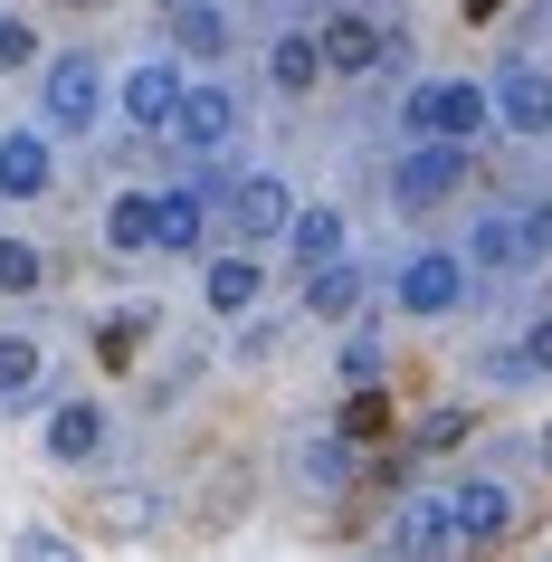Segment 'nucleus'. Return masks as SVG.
Here are the masks:
<instances>
[{
  "label": "nucleus",
  "instance_id": "c756f323",
  "mask_svg": "<svg viewBox=\"0 0 552 562\" xmlns=\"http://www.w3.org/2000/svg\"><path fill=\"white\" fill-rule=\"evenodd\" d=\"M543 458H552V439H543Z\"/></svg>",
  "mask_w": 552,
  "mask_h": 562
},
{
  "label": "nucleus",
  "instance_id": "423d86ee",
  "mask_svg": "<svg viewBox=\"0 0 552 562\" xmlns=\"http://www.w3.org/2000/svg\"><path fill=\"white\" fill-rule=\"evenodd\" d=\"M315 48H324V67H334V77H372V67L391 58L401 38L381 30L372 10H334V20H324V30H315Z\"/></svg>",
  "mask_w": 552,
  "mask_h": 562
},
{
  "label": "nucleus",
  "instance_id": "9b49d317",
  "mask_svg": "<svg viewBox=\"0 0 552 562\" xmlns=\"http://www.w3.org/2000/svg\"><path fill=\"white\" fill-rule=\"evenodd\" d=\"M381 562H448V505L438 496H401L391 533H381Z\"/></svg>",
  "mask_w": 552,
  "mask_h": 562
},
{
  "label": "nucleus",
  "instance_id": "f03ea898",
  "mask_svg": "<svg viewBox=\"0 0 552 562\" xmlns=\"http://www.w3.org/2000/svg\"><path fill=\"white\" fill-rule=\"evenodd\" d=\"M38 105H48V124H58V134H95V115L115 105V87H105L95 48H67V58H48V87H38Z\"/></svg>",
  "mask_w": 552,
  "mask_h": 562
},
{
  "label": "nucleus",
  "instance_id": "412c9836",
  "mask_svg": "<svg viewBox=\"0 0 552 562\" xmlns=\"http://www.w3.org/2000/svg\"><path fill=\"white\" fill-rule=\"evenodd\" d=\"M105 248H115V258H144L153 248V201L144 191H124V201L105 210Z\"/></svg>",
  "mask_w": 552,
  "mask_h": 562
},
{
  "label": "nucleus",
  "instance_id": "b1692460",
  "mask_svg": "<svg viewBox=\"0 0 552 562\" xmlns=\"http://www.w3.org/2000/svg\"><path fill=\"white\" fill-rule=\"evenodd\" d=\"M30 382H38V344L30 334H0V401H20Z\"/></svg>",
  "mask_w": 552,
  "mask_h": 562
},
{
  "label": "nucleus",
  "instance_id": "c85d7f7f",
  "mask_svg": "<svg viewBox=\"0 0 552 562\" xmlns=\"http://www.w3.org/2000/svg\"><path fill=\"white\" fill-rule=\"evenodd\" d=\"M476 372H486V382H523V372H533V362H523L515 344H505V353H486V362H476Z\"/></svg>",
  "mask_w": 552,
  "mask_h": 562
},
{
  "label": "nucleus",
  "instance_id": "dca6fc26",
  "mask_svg": "<svg viewBox=\"0 0 552 562\" xmlns=\"http://www.w3.org/2000/svg\"><path fill=\"white\" fill-rule=\"evenodd\" d=\"M315 77H324L315 30H277V48H267V87H277V95H305Z\"/></svg>",
  "mask_w": 552,
  "mask_h": 562
},
{
  "label": "nucleus",
  "instance_id": "6ab92c4d",
  "mask_svg": "<svg viewBox=\"0 0 552 562\" xmlns=\"http://www.w3.org/2000/svg\"><path fill=\"white\" fill-rule=\"evenodd\" d=\"M172 48L181 58H219V48H229V20H219L210 0H181L172 10Z\"/></svg>",
  "mask_w": 552,
  "mask_h": 562
},
{
  "label": "nucleus",
  "instance_id": "f257e3e1",
  "mask_svg": "<svg viewBox=\"0 0 552 562\" xmlns=\"http://www.w3.org/2000/svg\"><path fill=\"white\" fill-rule=\"evenodd\" d=\"M409 134L419 144H476L486 134V87H466V77H429V87H409Z\"/></svg>",
  "mask_w": 552,
  "mask_h": 562
},
{
  "label": "nucleus",
  "instance_id": "cd10ccee",
  "mask_svg": "<svg viewBox=\"0 0 552 562\" xmlns=\"http://www.w3.org/2000/svg\"><path fill=\"white\" fill-rule=\"evenodd\" d=\"M523 362H533V372H552V315H533V325H523V344H515Z\"/></svg>",
  "mask_w": 552,
  "mask_h": 562
},
{
  "label": "nucleus",
  "instance_id": "4468645a",
  "mask_svg": "<svg viewBox=\"0 0 552 562\" xmlns=\"http://www.w3.org/2000/svg\"><path fill=\"white\" fill-rule=\"evenodd\" d=\"M458 258H476L486 277H523V267H533V258H523V220H515V210H486V220L466 229Z\"/></svg>",
  "mask_w": 552,
  "mask_h": 562
},
{
  "label": "nucleus",
  "instance_id": "7ed1b4c3",
  "mask_svg": "<svg viewBox=\"0 0 552 562\" xmlns=\"http://www.w3.org/2000/svg\"><path fill=\"white\" fill-rule=\"evenodd\" d=\"M486 115L505 124V134H523V144H543V134H552V77H543L533 58L495 67V87H486Z\"/></svg>",
  "mask_w": 552,
  "mask_h": 562
},
{
  "label": "nucleus",
  "instance_id": "39448f33",
  "mask_svg": "<svg viewBox=\"0 0 552 562\" xmlns=\"http://www.w3.org/2000/svg\"><path fill=\"white\" fill-rule=\"evenodd\" d=\"M458 181H466V144H409L401 172H391V201L401 210H438Z\"/></svg>",
  "mask_w": 552,
  "mask_h": 562
},
{
  "label": "nucleus",
  "instance_id": "6e6552de",
  "mask_svg": "<svg viewBox=\"0 0 552 562\" xmlns=\"http://www.w3.org/2000/svg\"><path fill=\"white\" fill-rule=\"evenodd\" d=\"M172 144H181V153H229V144H238V95H229V87H181Z\"/></svg>",
  "mask_w": 552,
  "mask_h": 562
},
{
  "label": "nucleus",
  "instance_id": "bb28decb",
  "mask_svg": "<svg viewBox=\"0 0 552 562\" xmlns=\"http://www.w3.org/2000/svg\"><path fill=\"white\" fill-rule=\"evenodd\" d=\"M38 58V30L30 20H0V67H30Z\"/></svg>",
  "mask_w": 552,
  "mask_h": 562
},
{
  "label": "nucleus",
  "instance_id": "ddd939ff",
  "mask_svg": "<svg viewBox=\"0 0 552 562\" xmlns=\"http://www.w3.org/2000/svg\"><path fill=\"white\" fill-rule=\"evenodd\" d=\"M38 191H58L48 134H0V201H38Z\"/></svg>",
  "mask_w": 552,
  "mask_h": 562
},
{
  "label": "nucleus",
  "instance_id": "2eb2a0df",
  "mask_svg": "<svg viewBox=\"0 0 552 562\" xmlns=\"http://www.w3.org/2000/svg\"><path fill=\"white\" fill-rule=\"evenodd\" d=\"M210 305H219V315H248V305H258V286H267V258L258 248H229V258H210Z\"/></svg>",
  "mask_w": 552,
  "mask_h": 562
},
{
  "label": "nucleus",
  "instance_id": "f8f14e48",
  "mask_svg": "<svg viewBox=\"0 0 552 562\" xmlns=\"http://www.w3.org/2000/svg\"><path fill=\"white\" fill-rule=\"evenodd\" d=\"M201 238H210V191L201 181H181V191L153 201V248L162 258H201Z\"/></svg>",
  "mask_w": 552,
  "mask_h": 562
},
{
  "label": "nucleus",
  "instance_id": "4be33fe9",
  "mask_svg": "<svg viewBox=\"0 0 552 562\" xmlns=\"http://www.w3.org/2000/svg\"><path fill=\"white\" fill-rule=\"evenodd\" d=\"M352 296H362V277H352L343 258L315 267V286H305V305H315V315H352Z\"/></svg>",
  "mask_w": 552,
  "mask_h": 562
},
{
  "label": "nucleus",
  "instance_id": "9d476101",
  "mask_svg": "<svg viewBox=\"0 0 552 562\" xmlns=\"http://www.w3.org/2000/svg\"><path fill=\"white\" fill-rule=\"evenodd\" d=\"M286 220H295V201H286V181H277V172L229 181V229H238V248H258V238H286Z\"/></svg>",
  "mask_w": 552,
  "mask_h": 562
},
{
  "label": "nucleus",
  "instance_id": "0eeeda50",
  "mask_svg": "<svg viewBox=\"0 0 552 562\" xmlns=\"http://www.w3.org/2000/svg\"><path fill=\"white\" fill-rule=\"evenodd\" d=\"M438 505H448V543H495V533L515 525V496H505V476H458Z\"/></svg>",
  "mask_w": 552,
  "mask_h": 562
},
{
  "label": "nucleus",
  "instance_id": "5701e85b",
  "mask_svg": "<svg viewBox=\"0 0 552 562\" xmlns=\"http://www.w3.org/2000/svg\"><path fill=\"white\" fill-rule=\"evenodd\" d=\"M343 468H352L343 439H305L295 448V476H305V486H343Z\"/></svg>",
  "mask_w": 552,
  "mask_h": 562
},
{
  "label": "nucleus",
  "instance_id": "aec40b11",
  "mask_svg": "<svg viewBox=\"0 0 552 562\" xmlns=\"http://www.w3.org/2000/svg\"><path fill=\"white\" fill-rule=\"evenodd\" d=\"M38 286H48V248H38V238H0V296H38Z\"/></svg>",
  "mask_w": 552,
  "mask_h": 562
},
{
  "label": "nucleus",
  "instance_id": "20e7f679",
  "mask_svg": "<svg viewBox=\"0 0 552 562\" xmlns=\"http://www.w3.org/2000/svg\"><path fill=\"white\" fill-rule=\"evenodd\" d=\"M391 296H401V315H448V305L466 296V258L458 248H419V258H401Z\"/></svg>",
  "mask_w": 552,
  "mask_h": 562
},
{
  "label": "nucleus",
  "instance_id": "393cba45",
  "mask_svg": "<svg viewBox=\"0 0 552 562\" xmlns=\"http://www.w3.org/2000/svg\"><path fill=\"white\" fill-rule=\"evenodd\" d=\"M515 220H523V258L543 267V258H552V201H523Z\"/></svg>",
  "mask_w": 552,
  "mask_h": 562
},
{
  "label": "nucleus",
  "instance_id": "f3484780",
  "mask_svg": "<svg viewBox=\"0 0 552 562\" xmlns=\"http://www.w3.org/2000/svg\"><path fill=\"white\" fill-rule=\"evenodd\" d=\"M286 248L305 267H334V258H343V210H334V201H324V210H295V220H286Z\"/></svg>",
  "mask_w": 552,
  "mask_h": 562
},
{
  "label": "nucleus",
  "instance_id": "a878e982",
  "mask_svg": "<svg viewBox=\"0 0 552 562\" xmlns=\"http://www.w3.org/2000/svg\"><path fill=\"white\" fill-rule=\"evenodd\" d=\"M20 562H77V543L48 533V525H30V533H20Z\"/></svg>",
  "mask_w": 552,
  "mask_h": 562
},
{
  "label": "nucleus",
  "instance_id": "1a4fd4ad",
  "mask_svg": "<svg viewBox=\"0 0 552 562\" xmlns=\"http://www.w3.org/2000/svg\"><path fill=\"white\" fill-rule=\"evenodd\" d=\"M181 77L172 58H144V67H124V87H115V105H124V124H144V134H172V105H181Z\"/></svg>",
  "mask_w": 552,
  "mask_h": 562
},
{
  "label": "nucleus",
  "instance_id": "a211bd4d",
  "mask_svg": "<svg viewBox=\"0 0 552 562\" xmlns=\"http://www.w3.org/2000/svg\"><path fill=\"white\" fill-rule=\"evenodd\" d=\"M95 448H105V411H95V401H67V411L48 419V458L77 468V458H95Z\"/></svg>",
  "mask_w": 552,
  "mask_h": 562
}]
</instances>
